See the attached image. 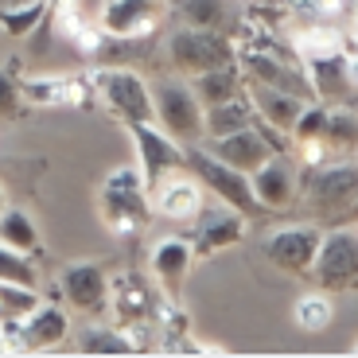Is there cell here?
<instances>
[{"instance_id": "3957f363", "label": "cell", "mask_w": 358, "mask_h": 358, "mask_svg": "<svg viewBox=\"0 0 358 358\" xmlns=\"http://www.w3.org/2000/svg\"><path fill=\"white\" fill-rule=\"evenodd\" d=\"M183 171H191L218 203L234 206L238 215H245V218L257 215V199H253L250 176L238 171V168H230V164H222L218 156H210L199 141L191 144V148H183Z\"/></svg>"}, {"instance_id": "ffe728a7", "label": "cell", "mask_w": 358, "mask_h": 358, "mask_svg": "<svg viewBox=\"0 0 358 358\" xmlns=\"http://www.w3.org/2000/svg\"><path fill=\"white\" fill-rule=\"evenodd\" d=\"M109 308L121 315L125 327H141L156 315V296L141 280V273H121L117 280H109Z\"/></svg>"}, {"instance_id": "8992f818", "label": "cell", "mask_w": 358, "mask_h": 358, "mask_svg": "<svg viewBox=\"0 0 358 358\" xmlns=\"http://www.w3.org/2000/svg\"><path fill=\"white\" fill-rule=\"evenodd\" d=\"M71 335V320L66 308L59 304H43L39 300L27 315L16 320H0V343L4 350H20V355H39V350H55L59 343Z\"/></svg>"}, {"instance_id": "9c48e42d", "label": "cell", "mask_w": 358, "mask_h": 358, "mask_svg": "<svg viewBox=\"0 0 358 358\" xmlns=\"http://www.w3.org/2000/svg\"><path fill=\"white\" fill-rule=\"evenodd\" d=\"M129 136H133L136 144V164H141V179L144 187L152 191L160 179L176 176V171H183V144L176 141V136H168L156 121H136V125H125Z\"/></svg>"}, {"instance_id": "2e32d148", "label": "cell", "mask_w": 358, "mask_h": 358, "mask_svg": "<svg viewBox=\"0 0 358 358\" xmlns=\"http://www.w3.org/2000/svg\"><path fill=\"white\" fill-rule=\"evenodd\" d=\"M191 265H195L191 238H179V234L160 238V242L152 245V253H148V273H152V280L164 288V296H168L171 304L179 300V288L187 280Z\"/></svg>"}, {"instance_id": "d590c367", "label": "cell", "mask_w": 358, "mask_h": 358, "mask_svg": "<svg viewBox=\"0 0 358 358\" xmlns=\"http://www.w3.org/2000/svg\"><path fill=\"white\" fill-rule=\"evenodd\" d=\"M355 355H358V347H355Z\"/></svg>"}, {"instance_id": "7a4b0ae2", "label": "cell", "mask_w": 358, "mask_h": 358, "mask_svg": "<svg viewBox=\"0 0 358 358\" xmlns=\"http://www.w3.org/2000/svg\"><path fill=\"white\" fill-rule=\"evenodd\" d=\"M164 47H168V63L179 74H187V78L238 59V43L230 39V31H215V27H187L183 24L179 31H171Z\"/></svg>"}, {"instance_id": "4316f807", "label": "cell", "mask_w": 358, "mask_h": 358, "mask_svg": "<svg viewBox=\"0 0 358 358\" xmlns=\"http://www.w3.org/2000/svg\"><path fill=\"white\" fill-rule=\"evenodd\" d=\"M74 347L82 355H136V343L133 331H121V327H101V323H90L78 331V343Z\"/></svg>"}, {"instance_id": "44dd1931", "label": "cell", "mask_w": 358, "mask_h": 358, "mask_svg": "<svg viewBox=\"0 0 358 358\" xmlns=\"http://www.w3.org/2000/svg\"><path fill=\"white\" fill-rule=\"evenodd\" d=\"M245 98H250L257 121H265L268 129H277V133H285V136H288V129L296 125L300 109L308 106L304 98H296L288 90H273V86H261V82H245Z\"/></svg>"}, {"instance_id": "5bb4252c", "label": "cell", "mask_w": 358, "mask_h": 358, "mask_svg": "<svg viewBox=\"0 0 358 358\" xmlns=\"http://www.w3.org/2000/svg\"><path fill=\"white\" fill-rule=\"evenodd\" d=\"M238 66H242L245 82H261V86L288 90L296 98L315 101V90H312V82H308V74L300 71V66H288V59H277V55L253 47V51H245L242 59H238Z\"/></svg>"}, {"instance_id": "e575fe53", "label": "cell", "mask_w": 358, "mask_h": 358, "mask_svg": "<svg viewBox=\"0 0 358 358\" xmlns=\"http://www.w3.org/2000/svg\"><path fill=\"white\" fill-rule=\"evenodd\" d=\"M4 206H8V199H4V191H0V210H4Z\"/></svg>"}, {"instance_id": "d6a6232c", "label": "cell", "mask_w": 358, "mask_h": 358, "mask_svg": "<svg viewBox=\"0 0 358 358\" xmlns=\"http://www.w3.org/2000/svg\"><path fill=\"white\" fill-rule=\"evenodd\" d=\"M36 304H39V288H20V285H4L0 280V320L27 315Z\"/></svg>"}, {"instance_id": "f546056e", "label": "cell", "mask_w": 358, "mask_h": 358, "mask_svg": "<svg viewBox=\"0 0 358 358\" xmlns=\"http://www.w3.org/2000/svg\"><path fill=\"white\" fill-rule=\"evenodd\" d=\"M292 315H296V323H300V331H323L327 323L335 320V308H331V292H308V296H300L296 300V308H292Z\"/></svg>"}, {"instance_id": "4dcf8cb0", "label": "cell", "mask_w": 358, "mask_h": 358, "mask_svg": "<svg viewBox=\"0 0 358 358\" xmlns=\"http://www.w3.org/2000/svg\"><path fill=\"white\" fill-rule=\"evenodd\" d=\"M323 148L327 152H358V117L347 113V109H331L327 113Z\"/></svg>"}, {"instance_id": "6da1fadb", "label": "cell", "mask_w": 358, "mask_h": 358, "mask_svg": "<svg viewBox=\"0 0 358 358\" xmlns=\"http://www.w3.org/2000/svg\"><path fill=\"white\" fill-rule=\"evenodd\" d=\"M98 206H101V222L113 234H141L156 215L152 195H148L141 171H136L133 164H121V168H113L101 179Z\"/></svg>"}, {"instance_id": "d4e9b609", "label": "cell", "mask_w": 358, "mask_h": 358, "mask_svg": "<svg viewBox=\"0 0 358 358\" xmlns=\"http://www.w3.org/2000/svg\"><path fill=\"white\" fill-rule=\"evenodd\" d=\"M0 242L20 250V253H27V257H39V253H43V234L31 222V215L20 210V206H4V210H0Z\"/></svg>"}, {"instance_id": "1f68e13d", "label": "cell", "mask_w": 358, "mask_h": 358, "mask_svg": "<svg viewBox=\"0 0 358 358\" xmlns=\"http://www.w3.org/2000/svg\"><path fill=\"white\" fill-rule=\"evenodd\" d=\"M0 280L4 285H20V288H39V268L27 253L0 242Z\"/></svg>"}, {"instance_id": "d6986e66", "label": "cell", "mask_w": 358, "mask_h": 358, "mask_svg": "<svg viewBox=\"0 0 358 358\" xmlns=\"http://www.w3.org/2000/svg\"><path fill=\"white\" fill-rule=\"evenodd\" d=\"M152 210L164 218H176V222H183V218H195L199 210H203V183H199L195 176H183V171H176V176L160 179L152 191Z\"/></svg>"}, {"instance_id": "cb8c5ba5", "label": "cell", "mask_w": 358, "mask_h": 358, "mask_svg": "<svg viewBox=\"0 0 358 358\" xmlns=\"http://www.w3.org/2000/svg\"><path fill=\"white\" fill-rule=\"evenodd\" d=\"M327 113H331V106L327 101H308L304 109H300V117H296V125L288 129L292 133V141L300 144V148H308V164L323 160L327 156V148H323V133H327Z\"/></svg>"}, {"instance_id": "836d02e7", "label": "cell", "mask_w": 358, "mask_h": 358, "mask_svg": "<svg viewBox=\"0 0 358 358\" xmlns=\"http://www.w3.org/2000/svg\"><path fill=\"white\" fill-rule=\"evenodd\" d=\"M20 106H24V98H20V78L12 71H4V66H0V121L16 117Z\"/></svg>"}, {"instance_id": "ba28073f", "label": "cell", "mask_w": 358, "mask_h": 358, "mask_svg": "<svg viewBox=\"0 0 358 358\" xmlns=\"http://www.w3.org/2000/svg\"><path fill=\"white\" fill-rule=\"evenodd\" d=\"M152 121L179 144L203 141V106H199L191 82L164 78L152 86Z\"/></svg>"}, {"instance_id": "7c38bea8", "label": "cell", "mask_w": 358, "mask_h": 358, "mask_svg": "<svg viewBox=\"0 0 358 358\" xmlns=\"http://www.w3.org/2000/svg\"><path fill=\"white\" fill-rule=\"evenodd\" d=\"M168 16V0H106L101 36L106 39H144Z\"/></svg>"}, {"instance_id": "9a60e30c", "label": "cell", "mask_w": 358, "mask_h": 358, "mask_svg": "<svg viewBox=\"0 0 358 358\" xmlns=\"http://www.w3.org/2000/svg\"><path fill=\"white\" fill-rule=\"evenodd\" d=\"M199 215H203V210H199ZM245 230H250V218L222 203V210H206V215L199 218V230H195V238H191V253H195V261H206L222 250H234V245H242Z\"/></svg>"}, {"instance_id": "603a6c76", "label": "cell", "mask_w": 358, "mask_h": 358, "mask_svg": "<svg viewBox=\"0 0 358 358\" xmlns=\"http://www.w3.org/2000/svg\"><path fill=\"white\" fill-rule=\"evenodd\" d=\"M245 125H253V106H250V98H245V90L238 94V98L203 109V141L238 133V129H245Z\"/></svg>"}, {"instance_id": "e0dca14e", "label": "cell", "mask_w": 358, "mask_h": 358, "mask_svg": "<svg viewBox=\"0 0 358 358\" xmlns=\"http://www.w3.org/2000/svg\"><path fill=\"white\" fill-rule=\"evenodd\" d=\"M203 148L210 156H218L222 164H230V168L245 171V176H250V171H257L268 156L277 152V148L265 141V133H261L257 125H245V129H238V133L215 136V141H206Z\"/></svg>"}, {"instance_id": "5b68a950", "label": "cell", "mask_w": 358, "mask_h": 358, "mask_svg": "<svg viewBox=\"0 0 358 358\" xmlns=\"http://www.w3.org/2000/svg\"><path fill=\"white\" fill-rule=\"evenodd\" d=\"M90 90L106 101V109L121 125L152 121V86L129 66H101L90 74Z\"/></svg>"}, {"instance_id": "7402d4cb", "label": "cell", "mask_w": 358, "mask_h": 358, "mask_svg": "<svg viewBox=\"0 0 358 358\" xmlns=\"http://www.w3.org/2000/svg\"><path fill=\"white\" fill-rule=\"evenodd\" d=\"M191 90H195L199 106L206 109V106H218V101L238 98V94L245 90V74H242V66H238V59H234V63H226V66L195 74V78H191Z\"/></svg>"}, {"instance_id": "ac0fdd59", "label": "cell", "mask_w": 358, "mask_h": 358, "mask_svg": "<svg viewBox=\"0 0 358 358\" xmlns=\"http://www.w3.org/2000/svg\"><path fill=\"white\" fill-rule=\"evenodd\" d=\"M250 187L257 206H268V210H285V206L296 203V191H300V179H296V168L285 160L280 152H273L257 171H250Z\"/></svg>"}, {"instance_id": "277c9868", "label": "cell", "mask_w": 358, "mask_h": 358, "mask_svg": "<svg viewBox=\"0 0 358 358\" xmlns=\"http://www.w3.org/2000/svg\"><path fill=\"white\" fill-rule=\"evenodd\" d=\"M308 280L320 292H350V288H358V230H347V226L323 230L320 250H315L312 268H308Z\"/></svg>"}, {"instance_id": "30bf717a", "label": "cell", "mask_w": 358, "mask_h": 358, "mask_svg": "<svg viewBox=\"0 0 358 358\" xmlns=\"http://www.w3.org/2000/svg\"><path fill=\"white\" fill-rule=\"evenodd\" d=\"M308 82L315 90V101H339L350 94L358 78V59H347L335 43H304Z\"/></svg>"}, {"instance_id": "52a82bcc", "label": "cell", "mask_w": 358, "mask_h": 358, "mask_svg": "<svg viewBox=\"0 0 358 358\" xmlns=\"http://www.w3.org/2000/svg\"><path fill=\"white\" fill-rule=\"evenodd\" d=\"M304 199L312 206V215L331 218V222L343 215H355V206H358V156L355 160L312 168V176L304 183Z\"/></svg>"}, {"instance_id": "484cf974", "label": "cell", "mask_w": 358, "mask_h": 358, "mask_svg": "<svg viewBox=\"0 0 358 358\" xmlns=\"http://www.w3.org/2000/svg\"><path fill=\"white\" fill-rule=\"evenodd\" d=\"M82 86H86L82 78H24L20 98L31 106H71V101H78Z\"/></svg>"}, {"instance_id": "8fae6325", "label": "cell", "mask_w": 358, "mask_h": 358, "mask_svg": "<svg viewBox=\"0 0 358 358\" xmlns=\"http://www.w3.org/2000/svg\"><path fill=\"white\" fill-rule=\"evenodd\" d=\"M323 230L315 222H292V226H277L273 234H265L261 242V253L273 268L280 273H292V277H308L312 268V257L320 250Z\"/></svg>"}, {"instance_id": "4fadbf2b", "label": "cell", "mask_w": 358, "mask_h": 358, "mask_svg": "<svg viewBox=\"0 0 358 358\" xmlns=\"http://www.w3.org/2000/svg\"><path fill=\"white\" fill-rule=\"evenodd\" d=\"M59 292L74 312L98 315L109 308V273L98 261H74L59 273Z\"/></svg>"}, {"instance_id": "83f0119b", "label": "cell", "mask_w": 358, "mask_h": 358, "mask_svg": "<svg viewBox=\"0 0 358 358\" xmlns=\"http://www.w3.org/2000/svg\"><path fill=\"white\" fill-rule=\"evenodd\" d=\"M43 0H20V4H0V31L12 39L36 36L43 24Z\"/></svg>"}, {"instance_id": "f1b7e54d", "label": "cell", "mask_w": 358, "mask_h": 358, "mask_svg": "<svg viewBox=\"0 0 358 358\" xmlns=\"http://www.w3.org/2000/svg\"><path fill=\"white\" fill-rule=\"evenodd\" d=\"M176 16L187 27H215V31H226L230 24L226 0H176Z\"/></svg>"}]
</instances>
